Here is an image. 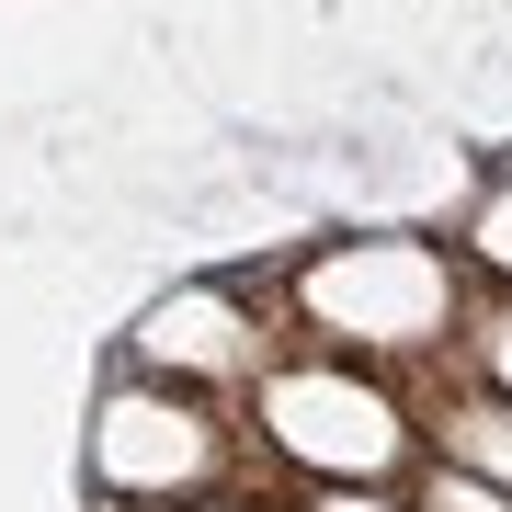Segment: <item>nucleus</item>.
<instances>
[{"label":"nucleus","mask_w":512,"mask_h":512,"mask_svg":"<svg viewBox=\"0 0 512 512\" xmlns=\"http://www.w3.org/2000/svg\"><path fill=\"white\" fill-rule=\"evenodd\" d=\"M296 319L330 353H433L456 330V262L433 239H342L296 274Z\"/></svg>","instance_id":"f257e3e1"},{"label":"nucleus","mask_w":512,"mask_h":512,"mask_svg":"<svg viewBox=\"0 0 512 512\" xmlns=\"http://www.w3.org/2000/svg\"><path fill=\"white\" fill-rule=\"evenodd\" d=\"M262 444L285 467H308L319 490H376L410 456V421L353 365H285V376H262Z\"/></svg>","instance_id":"f03ea898"},{"label":"nucleus","mask_w":512,"mask_h":512,"mask_svg":"<svg viewBox=\"0 0 512 512\" xmlns=\"http://www.w3.org/2000/svg\"><path fill=\"white\" fill-rule=\"evenodd\" d=\"M228 467V433L217 410H194L183 387H114L103 421H92V478L126 501H183Z\"/></svg>","instance_id":"7ed1b4c3"},{"label":"nucleus","mask_w":512,"mask_h":512,"mask_svg":"<svg viewBox=\"0 0 512 512\" xmlns=\"http://www.w3.org/2000/svg\"><path fill=\"white\" fill-rule=\"evenodd\" d=\"M262 308L251 296H228V285H183V296H160L137 330V353L160 376H205V387H239V376H262Z\"/></svg>","instance_id":"20e7f679"},{"label":"nucleus","mask_w":512,"mask_h":512,"mask_svg":"<svg viewBox=\"0 0 512 512\" xmlns=\"http://www.w3.org/2000/svg\"><path fill=\"white\" fill-rule=\"evenodd\" d=\"M444 467H478L490 490H512V399H456L444 410Z\"/></svg>","instance_id":"39448f33"},{"label":"nucleus","mask_w":512,"mask_h":512,"mask_svg":"<svg viewBox=\"0 0 512 512\" xmlns=\"http://www.w3.org/2000/svg\"><path fill=\"white\" fill-rule=\"evenodd\" d=\"M478 262H501V274H512V183L478 205Z\"/></svg>","instance_id":"423d86ee"},{"label":"nucleus","mask_w":512,"mask_h":512,"mask_svg":"<svg viewBox=\"0 0 512 512\" xmlns=\"http://www.w3.org/2000/svg\"><path fill=\"white\" fill-rule=\"evenodd\" d=\"M478 376H490V399H512V308L478 330Z\"/></svg>","instance_id":"0eeeda50"},{"label":"nucleus","mask_w":512,"mask_h":512,"mask_svg":"<svg viewBox=\"0 0 512 512\" xmlns=\"http://www.w3.org/2000/svg\"><path fill=\"white\" fill-rule=\"evenodd\" d=\"M308 512H399V501H376V490H319Z\"/></svg>","instance_id":"6e6552de"},{"label":"nucleus","mask_w":512,"mask_h":512,"mask_svg":"<svg viewBox=\"0 0 512 512\" xmlns=\"http://www.w3.org/2000/svg\"><path fill=\"white\" fill-rule=\"evenodd\" d=\"M194 512H239V501H194Z\"/></svg>","instance_id":"1a4fd4ad"}]
</instances>
